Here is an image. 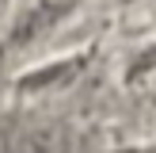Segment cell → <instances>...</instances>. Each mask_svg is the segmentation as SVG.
I'll use <instances>...</instances> for the list:
<instances>
[{
  "label": "cell",
  "mask_w": 156,
  "mask_h": 153,
  "mask_svg": "<svg viewBox=\"0 0 156 153\" xmlns=\"http://www.w3.org/2000/svg\"><path fill=\"white\" fill-rule=\"evenodd\" d=\"M69 4H61V0H34L30 4V12H23L19 19H15V42H27V38H34L38 31H46L50 23H57V15H65Z\"/></svg>",
  "instance_id": "1"
},
{
  "label": "cell",
  "mask_w": 156,
  "mask_h": 153,
  "mask_svg": "<svg viewBox=\"0 0 156 153\" xmlns=\"http://www.w3.org/2000/svg\"><path fill=\"white\" fill-rule=\"evenodd\" d=\"M149 153H156V149H149Z\"/></svg>",
  "instance_id": "2"
}]
</instances>
